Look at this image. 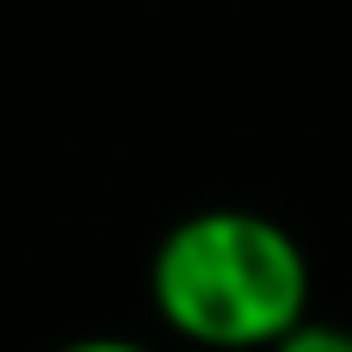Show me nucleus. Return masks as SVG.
<instances>
[{"label":"nucleus","instance_id":"2","mask_svg":"<svg viewBox=\"0 0 352 352\" xmlns=\"http://www.w3.org/2000/svg\"><path fill=\"white\" fill-rule=\"evenodd\" d=\"M272 352H352V328H340V322H303L285 346Z\"/></svg>","mask_w":352,"mask_h":352},{"label":"nucleus","instance_id":"1","mask_svg":"<svg viewBox=\"0 0 352 352\" xmlns=\"http://www.w3.org/2000/svg\"><path fill=\"white\" fill-rule=\"evenodd\" d=\"M148 297L167 334L210 352H272L309 322V254L260 210H192L155 260Z\"/></svg>","mask_w":352,"mask_h":352},{"label":"nucleus","instance_id":"3","mask_svg":"<svg viewBox=\"0 0 352 352\" xmlns=\"http://www.w3.org/2000/svg\"><path fill=\"white\" fill-rule=\"evenodd\" d=\"M56 352H155V346H136V340H118V334H87V340H62Z\"/></svg>","mask_w":352,"mask_h":352}]
</instances>
